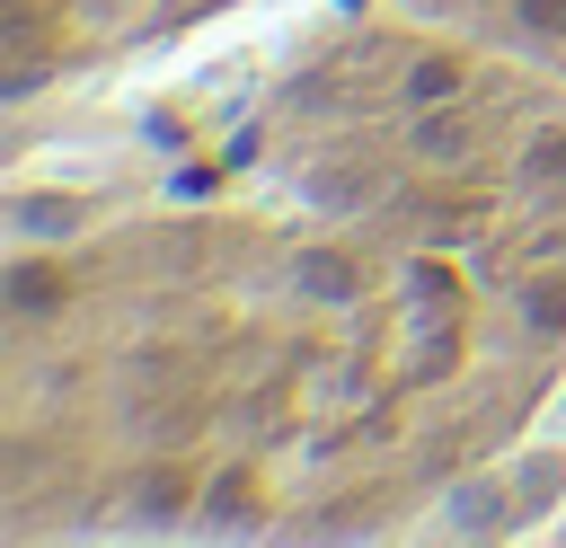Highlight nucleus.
<instances>
[{
    "mask_svg": "<svg viewBox=\"0 0 566 548\" xmlns=\"http://www.w3.org/2000/svg\"><path fill=\"white\" fill-rule=\"evenodd\" d=\"M239 168L248 194L18 221V530H371L557 407V71L398 9L318 44Z\"/></svg>",
    "mask_w": 566,
    "mask_h": 548,
    "instance_id": "f257e3e1",
    "label": "nucleus"
},
{
    "mask_svg": "<svg viewBox=\"0 0 566 548\" xmlns=\"http://www.w3.org/2000/svg\"><path fill=\"white\" fill-rule=\"evenodd\" d=\"M248 0H0V71L18 97L53 80H97L115 62H142Z\"/></svg>",
    "mask_w": 566,
    "mask_h": 548,
    "instance_id": "f03ea898",
    "label": "nucleus"
},
{
    "mask_svg": "<svg viewBox=\"0 0 566 548\" xmlns=\"http://www.w3.org/2000/svg\"><path fill=\"white\" fill-rule=\"evenodd\" d=\"M398 9H424V18H442V27H460V35L495 44V53H522V62L566 80V0H398Z\"/></svg>",
    "mask_w": 566,
    "mask_h": 548,
    "instance_id": "7ed1b4c3",
    "label": "nucleus"
}]
</instances>
